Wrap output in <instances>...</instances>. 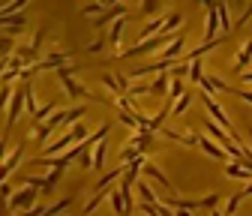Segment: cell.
I'll list each match as a JSON object with an SVG mask.
<instances>
[{"mask_svg": "<svg viewBox=\"0 0 252 216\" xmlns=\"http://www.w3.org/2000/svg\"><path fill=\"white\" fill-rule=\"evenodd\" d=\"M243 198H246V195H243V192H234V195H231V198H228V204H225V216H234V213H237V207H240V201H243Z\"/></svg>", "mask_w": 252, "mask_h": 216, "instance_id": "4316f807", "label": "cell"}, {"mask_svg": "<svg viewBox=\"0 0 252 216\" xmlns=\"http://www.w3.org/2000/svg\"><path fill=\"white\" fill-rule=\"evenodd\" d=\"M249 138H252V132H249Z\"/></svg>", "mask_w": 252, "mask_h": 216, "instance_id": "7bdbcfd3", "label": "cell"}, {"mask_svg": "<svg viewBox=\"0 0 252 216\" xmlns=\"http://www.w3.org/2000/svg\"><path fill=\"white\" fill-rule=\"evenodd\" d=\"M198 147L204 150V153H210L213 159H228V150L219 144L216 138H207V135H198Z\"/></svg>", "mask_w": 252, "mask_h": 216, "instance_id": "5b68a950", "label": "cell"}, {"mask_svg": "<svg viewBox=\"0 0 252 216\" xmlns=\"http://www.w3.org/2000/svg\"><path fill=\"white\" fill-rule=\"evenodd\" d=\"M216 12H219V24H222V33H231L234 24H231V15H228V3H225V0H216Z\"/></svg>", "mask_w": 252, "mask_h": 216, "instance_id": "7c38bea8", "label": "cell"}, {"mask_svg": "<svg viewBox=\"0 0 252 216\" xmlns=\"http://www.w3.org/2000/svg\"><path fill=\"white\" fill-rule=\"evenodd\" d=\"M168 87H171V69L159 72V78L150 81V96H168Z\"/></svg>", "mask_w": 252, "mask_h": 216, "instance_id": "ba28073f", "label": "cell"}, {"mask_svg": "<svg viewBox=\"0 0 252 216\" xmlns=\"http://www.w3.org/2000/svg\"><path fill=\"white\" fill-rule=\"evenodd\" d=\"M231 93H234L237 99H243L246 105H252V93H249V90H237V87H231Z\"/></svg>", "mask_w": 252, "mask_h": 216, "instance_id": "d590c367", "label": "cell"}, {"mask_svg": "<svg viewBox=\"0 0 252 216\" xmlns=\"http://www.w3.org/2000/svg\"><path fill=\"white\" fill-rule=\"evenodd\" d=\"M186 45V33H177L159 54H162V60H180V48Z\"/></svg>", "mask_w": 252, "mask_h": 216, "instance_id": "9c48e42d", "label": "cell"}, {"mask_svg": "<svg viewBox=\"0 0 252 216\" xmlns=\"http://www.w3.org/2000/svg\"><path fill=\"white\" fill-rule=\"evenodd\" d=\"M24 96H27V111H30V114H36L39 105H36V99H33V87H30V84H24Z\"/></svg>", "mask_w": 252, "mask_h": 216, "instance_id": "f546056e", "label": "cell"}, {"mask_svg": "<svg viewBox=\"0 0 252 216\" xmlns=\"http://www.w3.org/2000/svg\"><path fill=\"white\" fill-rule=\"evenodd\" d=\"M36 201H39V189L24 186L18 195H12V198H9V210H27V207H33Z\"/></svg>", "mask_w": 252, "mask_h": 216, "instance_id": "277c9868", "label": "cell"}, {"mask_svg": "<svg viewBox=\"0 0 252 216\" xmlns=\"http://www.w3.org/2000/svg\"><path fill=\"white\" fill-rule=\"evenodd\" d=\"M72 75H75V66H57V78H60L63 90L69 93V99H81V96L93 99V96H90V90H87V87H81V84H78Z\"/></svg>", "mask_w": 252, "mask_h": 216, "instance_id": "6da1fadb", "label": "cell"}, {"mask_svg": "<svg viewBox=\"0 0 252 216\" xmlns=\"http://www.w3.org/2000/svg\"><path fill=\"white\" fill-rule=\"evenodd\" d=\"M72 201H75L72 195H66V198H60V201H54L51 207H45V213H42V216H60L63 210H69V207H72Z\"/></svg>", "mask_w": 252, "mask_h": 216, "instance_id": "ac0fdd59", "label": "cell"}, {"mask_svg": "<svg viewBox=\"0 0 252 216\" xmlns=\"http://www.w3.org/2000/svg\"><path fill=\"white\" fill-rule=\"evenodd\" d=\"M129 96L135 99V96H150V84H132L129 87Z\"/></svg>", "mask_w": 252, "mask_h": 216, "instance_id": "1f68e13d", "label": "cell"}, {"mask_svg": "<svg viewBox=\"0 0 252 216\" xmlns=\"http://www.w3.org/2000/svg\"><path fill=\"white\" fill-rule=\"evenodd\" d=\"M105 156H108V141L102 138V141L96 144V150H93V171H99V168L105 165Z\"/></svg>", "mask_w": 252, "mask_h": 216, "instance_id": "2e32d148", "label": "cell"}, {"mask_svg": "<svg viewBox=\"0 0 252 216\" xmlns=\"http://www.w3.org/2000/svg\"><path fill=\"white\" fill-rule=\"evenodd\" d=\"M12 93H15V87H12V84H6V81H3V84H0V111H3V108L9 105V99H12Z\"/></svg>", "mask_w": 252, "mask_h": 216, "instance_id": "7402d4cb", "label": "cell"}, {"mask_svg": "<svg viewBox=\"0 0 252 216\" xmlns=\"http://www.w3.org/2000/svg\"><path fill=\"white\" fill-rule=\"evenodd\" d=\"M141 9L147 12V15H156L162 9V0H141Z\"/></svg>", "mask_w": 252, "mask_h": 216, "instance_id": "f1b7e54d", "label": "cell"}, {"mask_svg": "<svg viewBox=\"0 0 252 216\" xmlns=\"http://www.w3.org/2000/svg\"><path fill=\"white\" fill-rule=\"evenodd\" d=\"M21 108H27V96H24V87L15 90L12 99H9V111H6V129H3V138H9V129H12V123L18 120Z\"/></svg>", "mask_w": 252, "mask_h": 216, "instance_id": "3957f363", "label": "cell"}, {"mask_svg": "<svg viewBox=\"0 0 252 216\" xmlns=\"http://www.w3.org/2000/svg\"><path fill=\"white\" fill-rule=\"evenodd\" d=\"M105 45H108V39H105V36H99L96 42H90V45H87V54H99Z\"/></svg>", "mask_w": 252, "mask_h": 216, "instance_id": "e575fe53", "label": "cell"}, {"mask_svg": "<svg viewBox=\"0 0 252 216\" xmlns=\"http://www.w3.org/2000/svg\"><path fill=\"white\" fill-rule=\"evenodd\" d=\"M99 3H105V6H108V0H99Z\"/></svg>", "mask_w": 252, "mask_h": 216, "instance_id": "b9f144b4", "label": "cell"}, {"mask_svg": "<svg viewBox=\"0 0 252 216\" xmlns=\"http://www.w3.org/2000/svg\"><path fill=\"white\" fill-rule=\"evenodd\" d=\"M123 171H126V165H120V168H111L108 174H102V180L96 183V192H105V186H111L114 180H120V177H123Z\"/></svg>", "mask_w": 252, "mask_h": 216, "instance_id": "9a60e30c", "label": "cell"}, {"mask_svg": "<svg viewBox=\"0 0 252 216\" xmlns=\"http://www.w3.org/2000/svg\"><path fill=\"white\" fill-rule=\"evenodd\" d=\"M54 111H57V102L51 99V102H45L42 108H36V114H33V123H36V126H39V120H48V117H51Z\"/></svg>", "mask_w": 252, "mask_h": 216, "instance_id": "d6986e66", "label": "cell"}, {"mask_svg": "<svg viewBox=\"0 0 252 216\" xmlns=\"http://www.w3.org/2000/svg\"><path fill=\"white\" fill-rule=\"evenodd\" d=\"M189 78H192L195 84H198V81L204 78V66H201V57H195L192 63H189Z\"/></svg>", "mask_w": 252, "mask_h": 216, "instance_id": "603a6c76", "label": "cell"}, {"mask_svg": "<svg viewBox=\"0 0 252 216\" xmlns=\"http://www.w3.org/2000/svg\"><path fill=\"white\" fill-rule=\"evenodd\" d=\"M180 24H183V15H180V12H171V15H165V30H168V33H177L174 27H180Z\"/></svg>", "mask_w": 252, "mask_h": 216, "instance_id": "83f0119b", "label": "cell"}, {"mask_svg": "<svg viewBox=\"0 0 252 216\" xmlns=\"http://www.w3.org/2000/svg\"><path fill=\"white\" fill-rule=\"evenodd\" d=\"M24 150H27V141H21V144H15V150L9 153V156L3 159V162H0V186H3V183H6V177L21 165V159H24Z\"/></svg>", "mask_w": 252, "mask_h": 216, "instance_id": "7a4b0ae2", "label": "cell"}, {"mask_svg": "<svg viewBox=\"0 0 252 216\" xmlns=\"http://www.w3.org/2000/svg\"><path fill=\"white\" fill-rule=\"evenodd\" d=\"M114 3H117V0H108V6H114Z\"/></svg>", "mask_w": 252, "mask_h": 216, "instance_id": "60d3db41", "label": "cell"}, {"mask_svg": "<svg viewBox=\"0 0 252 216\" xmlns=\"http://www.w3.org/2000/svg\"><path fill=\"white\" fill-rule=\"evenodd\" d=\"M222 30V24H219V12H216V0L207 6V21H204V39H216V33Z\"/></svg>", "mask_w": 252, "mask_h": 216, "instance_id": "52a82bcc", "label": "cell"}, {"mask_svg": "<svg viewBox=\"0 0 252 216\" xmlns=\"http://www.w3.org/2000/svg\"><path fill=\"white\" fill-rule=\"evenodd\" d=\"M24 186H33V189H45V177H24Z\"/></svg>", "mask_w": 252, "mask_h": 216, "instance_id": "836d02e7", "label": "cell"}, {"mask_svg": "<svg viewBox=\"0 0 252 216\" xmlns=\"http://www.w3.org/2000/svg\"><path fill=\"white\" fill-rule=\"evenodd\" d=\"M249 63H252V36L240 45V51H237V57H234V69H237V72H246Z\"/></svg>", "mask_w": 252, "mask_h": 216, "instance_id": "30bf717a", "label": "cell"}, {"mask_svg": "<svg viewBox=\"0 0 252 216\" xmlns=\"http://www.w3.org/2000/svg\"><path fill=\"white\" fill-rule=\"evenodd\" d=\"M12 48H15V45H12V39H9V36H3V39H0V54H9Z\"/></svg>", "mask_w": 252, "mask_h": 216, "instance_id": "8d00e7d4", "label": "cell"}, {"mask_svg": "<svg viewBox=\"0 0 252 216\" xmlns=\"http://www.w3.org/2000/svg\"><path fill=\"white\" fill-rule=\"evenodd\" d=\"M144 174L150 177V180H159V186H165L168 192H174V186H171V180L159 171V168H156V165H150V162H144Z\"/></svg>", "mask_w": 252, "mask_h": 216, "instance_id": "4fadbf2b", "label": "cell"}, {"mask_svg": "<svg viewBox=\"0 0 252 216\" xmlns=\"http://www.w3.org/2000/svg\"><path fill=\"white\" fill-rule=\"evenodd\" d=\"M105 9H108L105 3H99V0H93V3H87V6L81 9V15H84V18H87V15H102Z\"/></svg>", "mask_w": 252, "mask_h": 216, "instance_id": "484cf974", "label": "cell"}, {"mask_svg": "<svg viewBox=\"0 0 252 216\" xmlns=\"http://www.w3.org/2000/svg\"><path fill=\"white\" fill-rule=\"evenodd\" d=\"M78 165H81L84 171H93V153H90V150H84L81 156H78Z\"/></svg>", "mask_w": 252, "mask_h": 216, "instance_id": "d6a6232c", "label": "cell"}, {"mask_svg": "<svg viewBox=\"0 0 252 216\" xmlns=\"http://www.w3.org/2000/svg\"><path fill=\"white\" fill-rule=\"evenodd\" d=\"M180 96H183V81H180V78H171V87H168V96H165V99L177 102Z\"/></svg>", "mask_w": 252, "mask_h": 216, "instance_id": "cb8c5ba5", "label": "cell"}, {"mask_svg": "<svg viewBox=\"0 0 252 216\" xmlns=\"http://www.w3.org/2000/svg\"><path fill=\"white\" fill-rule=\"evenodd\" d=\"M189 105H192V93H183V96L174 102L171 114H174V117H183V111H189Z\"/></svg>", "mask_w": 252, "mask_h": 216, "instance_id": "ffe728a7", "label": "cell"}, {"mask_svg": "<svg viewBox=\"0 0 252 216\" xmlns=\"http://www.w3.org/2000/svg\"><path fill=\"white\" fill-rule=\"evenodd\" d=\"M105 195H108V192H96V195H93V198L84 204V213H93V210H96V207L102 204V198H105Z\"/></svg>", "mask_w": 252, "mask_h": 216, "instance_id": "4dcf8cb0", "label": "cell"}, {"mask_svg": "<svg viewBox=\"0 0 252 216\" xmlns=\"http://www.w3.org/2000/svg\"><path fill=\"white\" fill-rule=\"evenodd\" d=\"M123 27H126V15H123V18H117V21L111 24V36H108V45H111L114 51H120V36H123Z\"/></svg>", "mask_w": 252, "mask_h": 216, "instance_id": "5bb4252c", "label": "cell"}, {"mask_svg": "<svg viewBox=\"0 0 252 216\" xmlns=\"http://www.w3.org/2000/svg\"><path fill=\"white\" fill-rule=\"evenodd\" d=\"M30 3V0H9V3H3V9H0V15H18L24 6Z\"/></svg>", "mask_w": 252, "mask_h": 216, "instance_id": "44dd1931", "label": "cell"}, {"mask_svg": "<svg viewBox=\"0 0 252 216\" xmlns=\"http://www.w3.org/2000/svg\"><path fill=\"white\" fill-rule=\"evenodd\" d=\"M135 186H138V204H153V201H159V195H153V189L147 186L144 180H135Z\"/></svg>", "mask_w": 252, "mask_h": 216, "instance_id": "e0dca14e", "label": "cell"}, {"mask_svg": "<svg viewBox=\"0 0 252 216\" xmlns=\"http://www.w3.org/2000/svg\"><path fill=\"white\" fill-rule=\"evenodd\" d=\"M240 192H243V195H252V180H249V183H246V186H243V189H240Z\"/></svg>", "mask_w": 252, "mask_h": 216, "instance_id": "ab89813d", "label": "cell"}, {"mask_svg": "<svg viewBox=\"0 0 252 216\" xmlns=\"http://www.w3.org/2000/svg\"><path fill=\"white\" fill-rule=\"evenodd\" d=\"M6 66H9V57H0V75L6 72Z\"/></svg>", "mask_w": 252, "mask_h": 216, "instance_id": "f35d334b", "label": "cell"}, {"mask_svg": "<svg viewBox=\"0 0 252 216\" xmlns=\"http://www.w3.org/2000/svg\"><path fill=\"white\" fill-rule=\"evenodd\" d=\"M123 15H129V9H126L123 3H114V6H108V9H105L102 15H96V21H93V27L99 30V27H105L108 21H117V18H123Z\"/></svg>", "mask_w": 252, "mask_h": 216, "instance_id": "8992f818", "label": "cell"}, {"mask_svg": "<svg viewBox=\"0 0 252 216\" xmlns=\"http://www.w3.org/2000/svg\"><path fill=\"white\" fill-rule=\"evenodd\" d=\"M60 174H63V168H51V174L45 177V189H42V195H48L54 186H57V180H60Z\"/></svg>", "mask_w": 252, "mask_h": 216, "instance_id": "d4e9b609", "label": "cell"}, {"mask_svg": "<svg viewBox=\"0 0 252 216\" xmlns=\"http://www.w3.org/2000/svg\"><path fill=\"white\" fill-rule=\"evenodd\" d=\"M249 18H252V3H249V6H246V9H243V15H240V18H237V24H246V21H249Z\"/></svg>", "mask_w": 252, "mask_h": 216, "instance_id": "74e56055", "label": "cell"}, {"mask_svg": "<svg viewBox=\"0 0 252 216\" xmlns=\"http://www.w3.org/2000/svg\"><path fill=\"white\" fill-rule=\"evenodd\" d=\"M84 114H87L84 105H72V108H66V111H60V123H63V126H72V123H78Z\"/></svg>", "mask_w": 252, "mask_h": 216, "instance_id": "8fae6325", "label": "cell"}]
</instances>
